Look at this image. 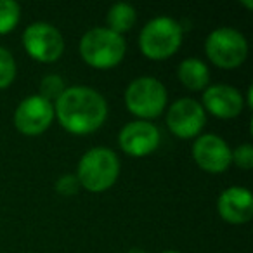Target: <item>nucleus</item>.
<instances>
[{
	"instance_id": "nucleus-5",
	"label": "nucleus",
	"mask_w": 253,
	"mask_h": 253,
	"mask_svg": "<svg viewBox=\"0 0 253 253\" xmlns=\"http://www.w3.org/2000/svg\"><path fill=\"white\" fill-rule=\"evenodd\" d=\"M128 111L139 118H155L167 106V90L156 78L141 77L134 80L125 92Z\"/></svg>"
},
{
	"instance_id": "nucleus-16",
	"label": "nucleus",
	"mask_w": 253,
	"mask_h": 253,
	"mask_svg": "<svg viewBox=\"0 0 253 253\" xmlns=\"http://www.w3.org/2000/svg\"><path fill=\"white\" fill-rule=\"evenodd\" d=\"M19 21V5L14 0H0V35L9 33Z\"/></svg>"
},
{
	"instance_id": "nucleus-10",
	"label": "nucleus",
	"mask_w": 253,
	"mask_h": 253,
	"mask_svg": "<svg viewBox=\"0 0 253 253\" xmlns=\"http://www.w3.org/2000/svg\"><path fill=\"white\" fill-rule=\"evenodd\" d=\"M193 158L203 170L218 173L227 170L232 162V151L218 135L207 134L196 139L193 144Z\"/></svg>"
},
{
	"instance_id": "nucleus-21",
	"label": "nucleus",
	"mask_w": 253,
	"mask_h": 253,
	"mask_svg": "<svg viewBox=\"0 0 253 253\" xmlns=\"http://www.w3.org/2000/svg\"><path fill=\"white\" fill-rule=\"evenodd\" d=\"M128 253H144V252H141V250H137V248H134V250H130Z\"/></svg>"
},
{
	"instance_id": "nucleus-18",
	"label": "nucleus",
	"mask_w": 253,
	"mask_h": 253,
	"mask_svg": "<svg viewBox=\"0 0 253 253\" xmlns=\"http://www.w3.org/2000/svg\"><path fill=\"white\" fill-rule=\"evenodd\" d=\"M64 92V84L63 78L57 77V75H49L42 80L40 84V97H43L45 101H52V99H59V95Z\"/></svg>"
},
{
	"instance_id": "nucleus-22",
	"label": "nucleus",
	"mask_w": 253,
	"mask_h": 253,
	"mask_svg": "<svg viewBox=\"0 0 253 253\" xmlns=\"http://www.w3.org/2000/svg\"><path fill=\"white\" fill-rule=\"evenodd\" d=\"M163 253H179V252H172V250H170V252H163Z\"/></svg>"
},
{
	"instance_id": "nucleus-19",
	"label": "nucleus",
	"mask_w": 253,
	"mask_h": 253,
	"mask_svg": "<svg viewBox=\"0 0 253 253\" xmlns=\"http://www.w3.org/2000/svg\"><path fill=\"white\" fill-rule=\"evenodd\" d=\"M232 162L245 170H250L253 167V148L250 144H243L238 149L232 151Z\"/></svg>"
},
{
	"instance_id": "nucleus-12",
	"label": "nucleus",
	"mask_w": 253,
	"mask_h": 253,
	"mask_svg": "<svg viewBox=\"0 0 253 253\" xmlns=\"http://www.w3.org/2000/svg\"><path fill=\"white\" fill-rule=\"evenodd\" d=\"M218 213L225 222L245 224L253 215V196L245 187H229L218 198Z\"/></svg>"
},
{
	"instance_id": "nucleus-15",
	"label": "nucleus",
	"mask_w": 253,
	"mask_h": 253,
	"mask_svg": "<svg viewBox=\"0 0 253 253\" xmlns=\"http://www.w3.org/2000/svg\"><path fill=\"white\" fill-rule=\"evenodd\" d=\"M135 18H137V14H135V9L132 7L130 4L120 2V4H115L111 9H109V12H108V26H109V30H111V32L122 35V33L128 32V30L134 26Z\"/></svg>"
},
{
	"instance_id": "nucleus-1",
	"label": "nucleus",
	"mask_w": 253,
	"mask_h": 253,
	"mask_svg": "<svg viewBox=\"0 0 253 253\" xmlns=\"http://www.w3.org/2000/svg\"><path fill=\"white\" fill-rule=\"evenodd\" d=\"M54 113L68 132L90 134L104 123L108 104L94 88L71 87L59 95L54 106Z\"/></svg>"
},
{
	"instance_id": "nucleus-8",
	"label": "nucleus",
	"mask_w": 253,
	"mask_h": 253,
	"mask_svg": "<svg viewBox=\"0 0 253 253\" xmlns=\"http://www.w3.org/2000/svg\"><path fill=\"white\" fill-rule=\"evenodd\" d=\"M54 118L52 102L40 95H30L18 106L14 113V125L26 135H39L49 128Z\"/></svg>"
},
{
	"instance_id": "nucleus-3",
	"label": "nucleus",
	"mask_w": 253,
	"mask_h": 253,
	"mask_svg": "<svg viewBox=\"0 0 253 253\" xmlns=\"http://www.w3.org/2000/svg\"><path fill=\"white\" fill-rule=\"evenodd\" d=\"M125 40L109 28H92L82 37L80 54L87 64L94 68L116 66L125 56Z\"/></svg>"
},
{
	"instance_id": "nucleus-9",
	"label": "nucleus",
	"mask_w": 253,
	"mask_h": 253,
	"mask_svg": "<svg viewBox=\"0 0 253 253\" xmlns=\"http://www.w3.org/2000/svg\"><path fill=\"white\" fill-rule=\"evenodd\" d=\"M205 122H207V116H205L203 106L194 99H179L170 106L167 113L169 128L177 137L182 139H189L200 134Z\"/></svg>"
},
{
	"instance_id": "nucleus-20",
	"label": "nucleus",
	"mask_w": 253,
	"mask_h": 253,
	"mask_svg": "<svg viewBox=\"0 0 253 253\" xmlns=\"http://www.w3.org/2000/svg\"><path fill=\"white\" fill-rule=\"evenodd\" d=\"M56 189L59 191L64 196H71V194H77L78 189H80V182L75 175H64L57 180Z\"/></svg>"
},
{
	"instance_id": "nucleus-13",
	"label": "nucleus",
	"mask_w": 253,
	"mask_h": 253,
	"mask_svg": "<svg viewBox=\"0 0 253 253\" xmlns=\"http://www.w3.org/2000/svg\"><path fill=\"white\" fill-rule=\"evenodd\" d=\"M203 102L211 115L218 118H234L243 111V95L229 85H211L205 90Z\"/></svg>"
},
{
	"instance_id": "nucleus-14",
	"label": "nucleus",
	"mask_w": 253,
	"mask_h": 253,
	"mask_svg": "<svg viewBox=\"0 0 253 253\" xmlns=\"http://www.w3.org/2000/svg\"><path fill=\"white\" fill-rule=\"evenodd\" d=\"M179 80L182 82L184 87L191 88V90H201L207 87L208 80H210V73L205 63L200 59H184L179 64Z\"/></svg>"
},
{
	"instance_id": "nucleus-11",
	"label": "nucleus",
	"mask_w": 253,
	"mask_h": 253,
	"mask_svg": "<svg viewBox=\"0 0 253 253\" xmlns=\"http://www.w3.org/2000/svg\"><path fill=\"white\" fill-rule=\"evenodd\" d=\"M160 144V132L149 122H132L120 132V146L130 156H146Z\"/></svg>"
},
{
	"instance_id": "nucleus-6",
	"label": "nucleus",
	"mask_w": 253,
	"mask_h": 253,
	"mask_svg": "<svg viewBox=\"0 0 253 253\" xmlns=\"http://www.w3.org/2000/svg\"><path fill=\"white\" fill-rule=\"evenodd\" d=\"M207 56L220 68H236L246 59L248 54V43L246 39L234 28H217L208 35L207 43Z\"/></svg>"
},
{
	"instance_id": "nucleus-4",
	"label": "nucleus",
	"mask_w": 253,
	"mask_h": 253,
	"mask_svg": "<svg viewBox=\"0 0 253 253\" xmlns=\"http://www.w3.org/2000/svg\"><path fill=\"white\" fill-rule=\"evenodd\" d=\"M182 42V26L172 18L160 16L148 23L142 28L139 45L144 56L149 59H167L177 49Z\"/></svg>"
},
{
	"instance_id": "nucleus-17",
	"label": "nucleus",
	"mask_w": 253,
	"mask_h": 253,
	"mask_svg": "<svg viewBox=\"0 0 253 253\" xmlns=\"http://www.w3.org/2000/svg\"><path fill=\"white\" fill-rule=\"evenodd\" d=\"M16 77V63L12 54L7 49L0 47V88H5L12 84Z\"/></svg>"
},
{
	"instance_id": "nucleus-7",
	"label": "nucleus",
	"mask_w": 253,
	"mask_h": 253,
	"mask_svg": "<svg viewBox=\"0 0 253 253\" xmlns=\"http://www.w3.org/2000/svg\"><path fill=\"white\" fill-rule=\"evenodd\" d=\"M25 49L33 59L40 63H52L59 59L64 50L61 33L49 23H33L23 33Z\"/></svg>"
},
{
	"instance_id": "nucleus-2",
	"label": "nucleus",
	"mask_w": 253,
	"mask_h": 253,
	"mask_svg": "<svg viewBox=\"0 0 253 253\" xmlns=\"http://www.w3.org/2000/svg\"><path fill=\"white\" fill-rule=\"evenodd\" d=\"M118 156L108 148H94L82 156L77 179L80 186L92 193H101L111 187L118 179Z\"/></svg>"
}]
</instances>
